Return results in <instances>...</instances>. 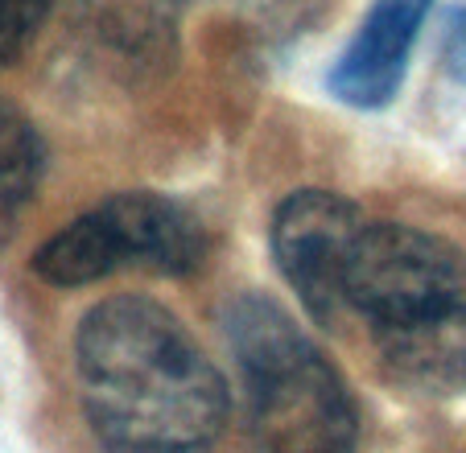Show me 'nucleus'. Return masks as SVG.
Segmentation results:
<instances>
[{"mask_svg": "<svg viewBox=\"0 0 466 453\" xmlns=\"http://www.w3.org/2000/svg\"><path fill=\"white\" fill-rule=\"evenodd\" d=\"M79 37L124 75H157L177 58L182 0H79Z\"/></svg>", "mask_w": 466, "mask_h": 453, "instance_id": "0eeeda50", "label": "nucleus"}, {"mask_svg": "<svg viewBox=\"0 0 466 453\" xmlns=\"http://www.w3.org/2000/svg\"><path fill=\"white\" fill-rule=\"evenodd\" d=\"M46 177V140L17 104L0 96V244L17 231Z\"/></svg>", "mask_w": 466, "mask_h": 453, "instance_id": "1a4fd4ad", "label": "nucleus"}, {"mask_svg": "<svg viewBox=\"0 0 466 453\" xmlns=\"http://www.w3.org/2000/svg\"><path fill=\"white\" fill-rule=\"evenodd\" d=\"M380 367L388 379L417 396L466 392V306L446 317H433L413 330L376 338Z\"/></svg>", "mask_w": 466, "mask_h": 453, "instance_id": "6e6552de", "label": "nucleus"}, {"mask_svg": "<svg viewBox=\"0 0 466 453\" xmlns=\"http://www.w3.org/2000/svg\"><path fill=\"white\" fill-rule=\"evenodd\" d=\"M207 226L186 202L153 190H124L54 231L29 268L54 288H83L120 268L190 277L207 260Z\"/></svg>", "mask_w": 466, "mask_h": 453, "instance_id": "7ed1b4c3", "label": "nucleus"}, {"mask_svg": "<svg viewBox=\"0 0 466 453\" xmlns=\"http://www.w3.org/2000/svg\"><path fill=\"white\" fill-rule=\"evenodd\" d=\"M50 9L54 0H0V66H13L29 50Z\"/></svg>", "mask_w": 466, "mask_h": 453, "instance_id": "9d476101", "label": "nucleus"}, {"mask_svg": "<svg viewBox=\"0 0 466 453\" xmlns=\"http://www.w3.org/2000/svg\"><path fill=\"white\" fill-rule=\"evenodd\" d=\"M430 9L433 0H371L368 17L326 75L330 96L360 112H380L392 104L405 87L409 58Z\"/></svg>", "mask_w": 466, "mask_h": 453, "instance_id": "423d86ee", "label": "nucleus"}, {"mask_svg": "<svg viewBox=\"0 0 466 453\" xmlns=\"http://www.w3.org/2000/svg\"><path fill=\"white\" fill-rule=\"evenodd\" d=\"M83 412L107 453H207L228 425V379L161 301L120 293L75 334Z\"/></svg>", "mask_w": 466, "mask_h": 453, "instance_id": "f257e3e1", "label": "nucleus"}, {"mask_svg": "<svg viewBox=\"0 0 466 453\" xmlns=\"http://www.w3.org/2000/svg\"><path fill=\"white\" fill-rule=\"evenodd\" d=\"M347 306L371 338L413 330L466 306V252L409 223H368L347 264Z\"/></svg>", "mask_w": 466, "mask_h": 453, "instance_id": "20e7f679", "label": "nucleus"}, {"mask_svg": "<svg viewBox=\"0 0 466 453\" xmlns=\"http://www.w3.org/2000/svg\"><path fill=\"white\" fill-rule=\"evenodd\" d=\"M441 62L466 87V5L446 13V37H441Z\"/></svg>", "mask_w": 466, "mask_h": 453, "instance_id": "9b49d317", "label": "nucleus"}, {"mask_svg": "<svg viewBox=\"0 0 466 453\" xmlns=\"http://www.w3.org/2000/svg\"><path fill=\"white\" fill-rule=\"evenodd\" d=\"M219 326L244 379L256 453H355L360 404L281 301L236 293Z\"/></svg>", "mask_w": 466, "mask_h": 453, "instance_id": "f03ea898", "label": "nucleus"}, {"mask_svg": "<svg viewBox=\"0 0 466 453\" xmlns=\"http://www.w3.org/2000/svg\"><path fill=\"white\" fill-rule=\"evenodd\" d=\"M363 226H368L363 210L335 190H293L273 210L268 226L273 260L318 326H330L343 314L347 264Z\"/></svg>", "mask_w": 466, "mask_h": 453, "instance_id": "39448f33", "label": "nucleus"}]
</instances>
